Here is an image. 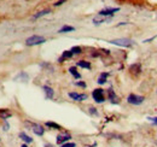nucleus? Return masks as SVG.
<instances>
[{
    "instance_id": "obj_8",
    "label": "nucleus",
    "mask_w": 157,
    "mask_h": 147,
    "mask_svg": "<svg viewBox=\"0 0 157 147\" xmlns=\"http://www.w3.org/2000/svg\"><path fill=\"white\" fill-rule=\"evenodd\" d=\"M68 95H69L73 100H75V101H83V100L87 99V95H86V94H80V93H76V92H70Z\"/></svg>"
},
{
    "instance_id": "obj_9",
    "label": "nucleus",
    "mask_w": 157,
    "mask_h": 147,
    "mask_svg": "<svg viewBox=\"0 0 157 147\" xmlns=\"http://www.w3.org/2000/svg\"><path fill=\"white\" fill-rule=\"evenodd\" d=\"M108 93H109V100L111 101V104H118V103H120L118 96L116 95V93L114 92L113 88H109V89H108Z\"/></svg>"
},
{
    "instance_id": "obj_12",
    "label": "nucleus",
    "mask_w": 157,
    "mask_h": 147,
    "mask_svg": "<svg viewBox=\"0 0 157 147\" xmlns=\"http://www.w3.org/2000/svg\"><path fill=\"white\" fill-rule=\"evenodd\" d=\"M129 71L132 74H134V75H139L140 71H141V65H140L139 63L131 65V66H129Z\"/></svg>"
},
{
    "instance_id": "obj_17",
    "label": "nucleus",
    "mask_w": 157,
    "mask_h": 147,
    "mask_svg": "<svg viewBox=\"0 0 157 147\" xmlns=\"http://www.w3.org/2000/svg\"><path fill=\"white\" fill-rule=\"evenodd\" d=\"M76 65L80 66V68H83V69H91V63L86 62V60H78Z\"/></svg>"
},
{
    "instance_id": "obj_25",
    "label": "nucleus",
    "mask_w": 157,
    "mask_h": 147,
    "mask_svg": "<svg viewBox=\"0 0 157 147\" xmlns=\"http://www.w3.org/2000/svg\"><path fill=\"white\" fill-rule=\"evenodd\" d=\"M2 128H4V130H5V131H7V130H9V128H10V126H9V123H7L6 121H4V124H2Z\"/></svg>"
},
{
    "instance_id": "obj_20",
    "label": "nucleus",
    "mask_w": 157,
    "mask_h": 147,
    "mask_svg": "<svg viewBox=\"0 0 157 147\" xmlns=\"http://www.w3.org/2000/svg\"><path fill=\"white\" fill-rule=\"evenodd\" d=\"M45 126H46V127H48V128L56 129V130H60V129H62V127L59 126L58 123H55V122H50V121H48V122H46V123H45Z\"/></svg>"
},
{
    "instance_id": "obj_26",
    "label": "nucleus",
    "mask_w": 157,
    "mask_h": 147,
    "mask_svg": "<svg viewBox=\"0 0 157 147\" xmlns=\"http://www.w3.org/2000/svg\"><path fill=\"white\" fill-rule=\"evenodd\" d=\"M90 113H92V115H94V116L98 115V112H97V110H96L94 107H90Z\"/></svg>"
},
{
    "instance_id": "obj_14",
    "label": "nucleus",
    "mask_w": 157,
    "mask_h": 147,
    "mask_svg": "<svg viewBox=\"0 0 157 147\" xmlns=\"http://www.w3.org/2000/svg\"><path fill=\"white\" fill-rule=\"evenodd\" d=\"M73 55H73V52H71V51H64V52H63V55H62V57L58 59V63H63L65 59H70Z\"/></svg>"
},
{
    "instance_id": "obj_23",
    "label": "nucleus",
    "mask_w": 157,
    "mask_h": 147,
    "mask_svg": "<svg viewBox=\"0 0 157 147\" xmlns=\"http://www.w3.org/2000/svg\"><path fill=\"white\" fill-rule=\"evenodd\" d=\"M60 147H76V144H74V142H65V144L60 145Z\"/></svg>"
},
{
    "instance_id": "obj_10",
    "label": "nucleus",
    "mask_w": 157,
    "mask_h": 147,
    "mask_svg": "<svg viewBox=\"0 0 157 147\" xmlns=\"http://www.w3.org/2000/svg\"><path fill=\"white\" fill-rule=\"evenodd\" d=\"M42 89H44L45 95H46V98H47V99H53V96H55V92H53V89H52L51 87H48V86H44V87H42Z\"/></svg>"
},
{
    "instance_id": "obj_16",
    "label": "nucleus",
    "mask_w": 157,
    "mask_h": 147,
    "mask_svg": "<svg viewBox=\"0 0 157 147\" xmlns=\"http://www.w3.org/2000/svg\"><path fill=\"white\" fill-rule=\"evenodd\" d=\"M75 30V28L74 27H70V25H64V27H62L60 29L58 30L59 34H63V33H70V32H74Z\"/></svg>"
},
{
    "instance_id": "obj_15",
    "label": "nucleus",
    "mask_w": 157,
    "mask_h": 147,
    "mask_svg": "<svg viewBox=\"0 0 157 147\" xmlns=\"http://www.w3.org/2000/svg\"><path fill=\"white\" fill-rule=\"evenodd\" d=\"M108 76H109V74L108 73H101L99 75L98 77V85H104L105 82H106V80H108Z\"/></svg>"
},
{
    "instance_id": "obj_21",
    "label": "nucleus",
    "mask_w": 157,
    "mask_h": 147,
    "mask_svg": "<svg viewBox=\"0 0 157 147\" xmlns=\"http://www.w3.org/2000/svg\"><path fill=\"white\" fill-rule=\"evenodd\" d=\"M20 78H22V80H24V81H27V80H28V74L21 73L20 75H17V76L15 77V80H16V81H17V80H20Z\"/></svg>"
},
{
    "instance_id": "obj_19",
    "label": "nucleus",
    "mask_w": 157,
    "mask_h": 147,
    "mask_svg": "<svg viewBox=\"0 0 157 147\" xmlns=\"http://www.w3.org/2000/svg\"><path fill=\"white\" fill-rule=\"evenodd\" d=\"M69 73L71 74L75 78H81V74L78 73V69H76V66H70L69 68Z\"/></svg>"
},
{
    "instance_id": "obj_4",
    "label": "nucleus",
    "mask_w": 157,
    "mask_h": 147,
    "mask_svg": "<svg viewBox=\"0 0 157 147\" xmlns=\"http://www.w3.org/2000/svg\"><path fill=\"white\" fill-rule=\"evenodd\" d=\"M92 96H93V99H94V101L96 103H103L104 100H105V96H104V91L101 89V88H97V89H94L93 92H92Z\"/></svg>"
},
{
    "instance_id": "obj_30",
    "label": "nucleus",
    "mask_w": 157,
    "mask_h": 147,
    "mask_svg": "<svg viewBox=\"0 0 157 147\" xmlns=\"http://www.w3.org/2000/svg\"><path fill=\"white\" fill-rule=\"evenodd\" d=\"M21 147H28V146H27V144H23V145H22Z\"/></svg>"
},
{
    "instance_id": "obj_28",
    "label": "nucleus",
    "mask_w": 157,
    "mask_h": 147,
    "mask_svg": "<svg viewBox=\"0 0 157 147\" xmlns=\"http://www.w3.org/2000/svg\"><path fill=\"white\" fill-rule=\"evenodd\" d=\"M65 1H67V0H58V1L55 4V6H60V5H62L63 2H65Z\"/></svg>"
},
{
    "instance_id": "obj_22",
    "label": "nucleus",
    "mask_w": 157,
    "mask_h": 147,
    "mask_svg": "<svg viewBox=\"0 0 157 147\" xmlns=\"http://www.w3.org/2000/svg\"><path fill=\"white\" fill-rule=\"evenodd\" d=\"M70 51L73 52V55H80V53L82 52V48H81V47H78V46H74Z\"/></svg>"
},
{
    "instance_id": "obj_18",
    "label": "nucleus",
    "mask_w": 157,
    "mask_h": 147,
    "mask_svg": "<svg viewBox=\"0 0 157 147\" xmlns=\"http://www.w3.org/2000/svg\"><path fill=\"white\" fill-rule=\"evenodd\" d=\"M50 12H51V10H50V9H46V10H42V11H40V12H38V13H35L33 18H34V19L40 18V17H42V16H46V15H48Z\"/></svg>"
},
{
    "instance_id": "obj_5",
    "label": "nucleus",
    "mask_w": 157,
    "mask_h": 147,
    "mask_svg": "<svg viewBox=\"0 0 157 147\" xmlns=\"http://www.w3.org/2000/svg\"><path fill=\"white\" fill-rule=\"evenodd\" d=\"M120 11L118 7H110V9H104L101 11H99V16H103V17H113L115 12Z\"/></svg>"
},
{
    "instance_id": "obj_13",
    "label": "nucleus",
    "mask_w": 157,
    "mask_h": 147,
    "mask_svg": "<svg viewBox=\"0 0 157 147\" xmlns=\"http://www.w3.org/2000/svg\"><path fill=\"white\" fill-rule=\"evenodd\" d=\"M20 139L24 142V144H32L33 142V139L29 136V135H27L25 133H20Z\"/></svg>"
},
{
    "instance_id": "obj_6",
    "label": "nucleus",
    "mask_w": 157,
    "mask_h": 147,
    "mask_svg": "<svg viewBox=\"0 0 157 147\" xmlns=\"http://www.w3.org/2000/svg\"><path fill=\"white\" fill-rule=\"evenodd\" d=\"M71 139V135L69 133H60L57 135V144L58 145H63L65 142H69V140Z\"/></svg>"
},
{
    "instance_id": "obj_24",
    "label": "nucleus",
    "mask_w": 157,
    "mask_h": 147,
    "mask_svg": "<svg viewBox=\"0 0 157 147\" xmlns=\"http://www.w3.org/2000/svg\"><path fill=\"white\" fill-rule=\"evenodd\" d=\"M147 119H149L152 124H157V117H147Z\"/></svg>"
},
{
    "instance_id": "obj_2",
    "label": "nucleus",
    "mask_w": 157,
    "mask_h": 147,
    "mask_svg": "<svg viewBox=\"0 0 157 147\" xmlns=\"http://www.w3.org/2000/svg\"><path fill=\"white\" fill-rule=\"evenodd\" d=\"M44 42H46V39L44 36H40V35H33L25 40L27 46H36V45H41Z\"/></svg>"
},
{
    "instance_id": "obj_1",
    "label": "nucleus",
    "mask_w": 157,
    "mask_h": 147,
    "mask_svg": "<svg viewBox=\"0 0 157 147\" xmlns=\"http://www.w3.org/2000/svg\"><path fill=\"white\" fill-rule=\"evenodd\" d=\"M109 42L113 43V45H116V46H121V47H132L133 43H134L133 40L126 39V37H123V39H114V40H110Z\"/></svg>"
},
{
    "instance_id": "obj_3",
    "label": "nucleus",
    "mask_w": 157,
    "mask_h": 147,
    "mask_svg": "<svg viewBox=\"0 0 157 147\" xmlns=\"http://www.w3.org/2000/svg\"><path fill=\"white\" fill-rule=\"evenodd\" d=\"M127 101H128L129 104H132V105H140V104L144 103V96L137 95V94H133V93H132V94L128 95Z\"/></svg>"
},
{
    "instance_id": "obj_32",
    "label": "nucleus",
    "mask_w": 157,
    "mask_h": 147,
    "mask_svg": "<svg viewBox=\"0 0 157 147\" xmlns=\"http://www.w3.org/2000/svg\"><path fill=\"white\" fill-rule=\"evenodd\" d=\"M0 147H1V146H0Z\"/></svg>"
},
{
    "instance_id": "obj_31",
    "label": "nucleus",
    "mask_w": 157,
    "mask_h": 147,
    "mask_svg": "<svg viewBox=\"0 0 157 147\" xmlns=\"http://www.w3.org/2000/svg\"><path fill=\"white\" fill-rule=\"evenodd\" d=\"M87 147H91V146H87Z\"/></svg>"
},
{
    "instance_id": "obj_7",
    "label": "nucleus",
    "mask_w": 157,
    "mask_h": 147,
    "mask_svg": "<svg viewBox=\"0 0 157 147\" xmlns=\"http://www.w3.org/2000/svg\"><path fill=\"white\" fill-rule=\"evenodd\" d=\"M29 123V122H28ZM30 124V127H32V130L34 131V134L35 135H38V136H42L44 134H45V129L42 126H40V124H36V123H29Z\"/></svg>"
},
{
    "instance_id": "obj_29",
    "label": "nucleus",
    "mask_w": 157,
    "mask_h": 147,
    "mask_svg": "<svg viewBox=\"0 0 157 147\" xmlns=\"http://www.w3.org/2000/svg\"><path fill=\"white\" fill-rule=\"evenodd\" d=\"M45 147H55V146H53V145H51V144H46Z\"/></svg>"
},
{
    "instance_id": "obj_27",
    "label": "nucleus",
    "mask_w": 157,
    "mask_h": 147,
    "mask_svg": "<svg viewBox=\"0 0 157 147\" xmlns=\"http://www.w3.org/2000/svg\"><path fill=\"white\" fill-rule=\"evenodd\" d=\"M75 85H76V86H78V87H82V88H86V83H85V82H82V81H81V82H76Z\"/></svg>"
},
{
    "instance_id": "obj_11",
    "label": "nucleus",
    "mask_w": 157,
    "mask_h": 147,
    "mask_svg": "<svg viewBox=\"0 0 157 147\" xmlns=\"http://www.w3.org/2000/svg\"><path fill=\"white\" fill-rule=\"evenodd\" d=\"M11 116H12V113L7 110V109H0V118H1V119L6 121V119L10 118Z\"/></svg>"
}]
</instances>
